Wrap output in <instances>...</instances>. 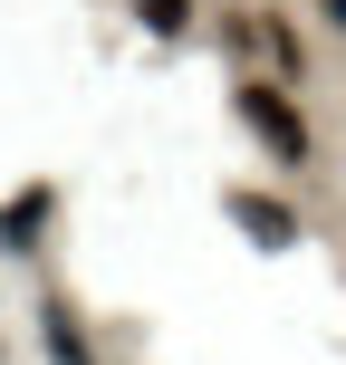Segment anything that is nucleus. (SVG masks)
Returning a JSON list of instances; mask_svg holds the SVG:
<instances>
[{
    "label": "nucleus",
    "instance_id": "f03ea898",
    "mask_svg": "<svg viewBox=\"0 0 346 365\" xmlns=\"http://www.w3.org/2000/svg\"><path fill=\"white\" fill-rule=\"evenodd\" d=\"M231 221H240V231H260V240H270V250H279V240H298V221L279 212L270 192H231Z\"/></svg>",
    "mask_w": 346,
    "mask_h": 365
},
{
    "label": "nucleus",
    "instance_id": "f257e3e1",
    "mask_svg": "<svg viewBox=\"0 0 346 365\" xmlns=\"http://www.w3.org/2000/svg\"><path fill=\"white\" fill-rule=\"evenodd\" d=\"M231 106H240V125H250L260 145L279 154V164H308V125H298V106L270 87V77H240V96H231Z\"/></svg>",
    "mask_w": 346,
    "mask_h": 365
},
{
    "label": "nucleus",
    "instance_id": "39448f33",
    "mask_svg": "<svg viewBox=\"0 0 346 365\" xmlns=\"http://www.w3.org/2000/svg\"><path fill=\"white\" fill-rule=\"evenodd\" d=\"M317 10H327V19H337V29H346V0H317Z\"/></svg>",
    "mask_w": 346,
    "mask_h": 365
},
{
    "label": "nucleus",
    "instance_id": "20e7f679",
    "mask_svg": "<svg viewBox=\"0 0 346 365\" xmlns=\"http://www.w3.org/2000/svg\"><path fill=\"white\" fill-rule=\"evenodd\" d=\"M135 10H145V29H164V38L193 29V0H135Z\"/></svg>",
    "mask_w": 346,
    "mask_h": 365
},
{
    "label": "nucleus",
    "instance_id": "7ed1b4c3",
    "mask_svg": "<svg viewBox=\"0 0 346 365\" xmlns=\"http://www.w3.org/2000/svg\"><path fill=\"white\" fill-rule=\"evenodd\" d=\"M39 221H49V192H19L10 212H0V240H19V250H29V231Z\"/></svg>",
    "mask_w": 346,
    "mask_h": 365
}]
</instances>
